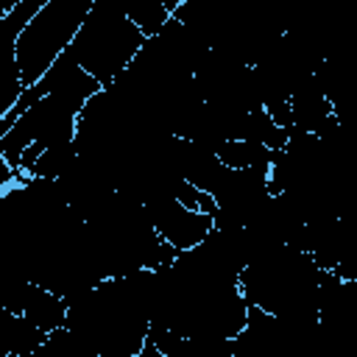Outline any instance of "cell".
<instances>
[{"label":"cell","instance_id":"cell-1","mask_svg":"<svg viewBox=\"0 0 357 357\" xmlns=\"http://www.w3.org/2000/svg\"><path fill=\"white\" fill-rule=\"evenodd\" d=\"M145 36L126 17L123 3L95 0L86 22L75 33L67 53L100 86H112L145 47Z\"/></svg>","mask_w":357,"mask_h":357},{"label":"cell","instance_id":"cell-2","mask_svg":"<svg viewBox=\"0 0 357 357\" xmlns=\"http://www.w3.org/2000/svg\"><path fill=\"white\" fill-rule=\"evenodd\" d=\"M92 6L95 0H45L14 45V61L25 89L42 81L59 56L73 45Z\"/></svg>","mask_w":357,"mask_h":357}]
</instances>
